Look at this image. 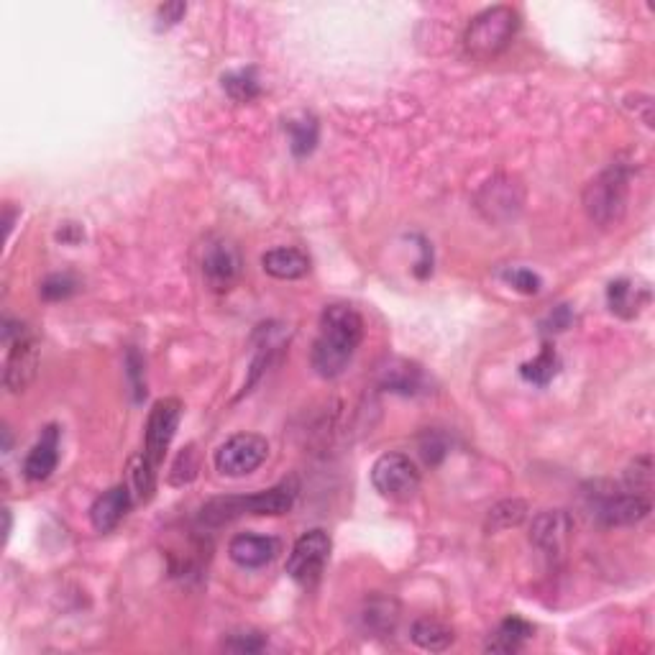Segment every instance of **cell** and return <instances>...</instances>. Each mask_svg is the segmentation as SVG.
<instances>
[{"label": "cell", "mask_w": 655, "mask_h": 655, "mask_svg": "<svg viewBox=\"0 0 655 655\" xmlns=\"http://www.w3.org/2000/svg\"><path fill=\"white\" fill-rule=\"evenodd\" d=\"M364 341V320L351 305H328L320 315V331L313 343V369L318 377L336 379L354 359Z\"/></svg>", "instance_id": "6da1fadb"}, {"label": "cell", "mask_w": 655, "mask_h": 655, "mask_svg": "<svg viewBox=\"0 0 655 655\" xmlns=\"http://www.w3.org/2000/svg\"><path fill=\"white\" fill-rule=\"evenodd\" d=\"M520 29V13L510 6H492L471 18L464 34V49L476 62L499 57L515 39Z\"/></svg>", "instance_id": "7a4b0ae2"}, {"label": "cell", "mask_w": 655, "mask_h": 655, "mask_svg": "<svg viewBox=\"0 0 655 655\" xmlns=\"http://www.w3.org/2000/svg\"><path fill=\"white\" fill-rule=\"evenodd\" d=\"M627 195H630V169L612 164L597 174L584 190V210L589 221L599 228H612L625 218Z\"/></svg>", "instance_id": "3957f363"}, {"label": "cell", "mask_w": 655, "mask_h": 655, "mask_svg": "<svg viewBox=\"0 0 655 655\" xmlns=\"http://www.w3.org/2000/svg\"><path fill=\"white\" fill-rule=\"evenodd\" d=\"M295 487L292 484H279V487L264 489V492L249 494V497H223L213 499L203 507V522L210 525H223L228 520H236L241 515L277 517L287 515L295 505Z\"/></svg>", "instance_id": "277c9868"}, {"label": "cell", "mask_w": 655, "mask_h": 655, "mask_svg": "<svg viewBox=\"0 0 655 655\" xmlns=\"http://www.w3.org/2000/svg\"><path fill=\"white\" fill-rule=\"evenodd\" d=\"M371 484L382 497L405 502L420 487V471L405 453H384L371 466Z\"/></svg>", "instance_id": "5b68a950"}, {"label": "cell", "mask_w": 655, "mask_h": 655, "mask_svg": "<svg viewBox=\"0 0 655 655\" xmlns=\"http://www.w3.org/2000/svg\"><path fill=\"white\" fill-rule=\"evenodd\" d=\"M269 456L267 438L256 433H236L215 451V469L223 476H249Z\"/></svg>", "instance_id": "8992f818"}, {"label": "cell", "mask_w": 655, "mask_h": 655, "mask_svg": "<svg viewBox=\"0 0 655 655\" xmlns=\"http://www.w3.org/2000/svg\"><path fill=\"white\" fill-rule=\"evenodd\" d=\"M592 492V510L597 520L609 528H620V525H635V522L645 520L650 512V499L645 494L630 492V489H599Z\"/></svg>", "instance_id": "52a82bcc"}, {"label": "cell", "mask_w": 655, "mask_h": 655, "mask_svg": "<svg viewBox=\"0 0 655 655\" xmlns=\"http://www.w3.org/2000/svg\"><path fill=\"white\" fill-rule=\"evenodd\" d=\"M331 558V538L325 530H310L300 535L287 558V574L302 586H313Z\"/></svg>", "instance_id": "ba28073f"}, {"label": "cell", "mask_w": 655, "mask_h": 655, "mask_svg": "<svg viewBox=\"0 0 655 655\" xmlns=\"http://www.w3.org/2000/svg\"><path fill=\"white\" fill-rule=\"evenodd\" d=\"M182 418V402L177 397H164V400L154 402L149 410V420H146V441H144V456L151 464L157 466L167 456L172 438L180 428Z\"/></svg>", "instance_id": "9c48e42d"}, {"label": "cell", "mask_w": 655, "mask_h": 655, "mask_svg": "<svg viewBox=\"0 0 655 655\" xmlns=\"http://www.w3.org/2000/svg\"><path fill=\"white\" fill-rule=\"evenodd\" d=\"M200 269H203V279L210 290L226 292L241 277V254L228 238H208L203 246V256H200Z\"/></svg>", "instance_id": "30bf717a"}, {"label": "cell", "mask_w": 655, "mask_h": 655, "mask_svg": "<svg viewBox=\"0 0 655 655\" xmlns=\"http://www.w3.org/2000/svg\"><path fill=\"white\" fill-rule=\"evenodd\" d=\"M522 203H525V192H522L520 182L512 177H494L482 187L479 198H476V208L482 210L484 218L492 223L515 218Z\"/></svg>", "instance_id": "8fae6325"}, {"label": "cell", "mask_w": 655, "mask_h": 655, "mask_svg": "<svg viewBox=\"0 0 655 655\" xmlns=\"http://www.w3.org/2000/svg\"><path fill=\"white\" fill-rule=\"evenodd\" d=\"M36 369H39V341H36L34 333L26 331L24 336L11 343V351H8L6 371H3L6 389L24 392L34 382Z\"/></svg>", "instance_id": "7c38bea8"}, {"label": "cell", "mask_w": 655, "mask_h": 655, "mask_svg": "<svg viewBox=\"0 0 655 655\" xmlns=\"http://www.w3.org/2000/svg\"><path fill=\"white\" fill-rule=\"evenodd\" d=\"M571 530H574V520L566 510H545L533 520V530H530V540L538 551L545 556H561L569 545Z\"/></svg>", "instance_id": "4fadbf2b"}, {"label": "cell", "mask_w": 655, "mask_h": 655, "mask_svg": "<svg viewBox=\"0 0 655 655\" xmlns=\"http://www.w3.org/2000/svg\"><path fill=\"white\" fill-rule=\"evenodd\" d=\"M279 540L272 535H256V533H241L228 545V556L233 563H238L241 569H261L277 558Z\"/></svg>", "instance_id": "5bb4252c"}, {"label": "cell", "mask_w": 655, "mask_h": 655, "mask_svg": "<svg viewBox=\"0 0 655 655\" xmlns=\"http://www.w3.org/2000/svg\"><path fill=\"white\" fill-rule=\"evenodd\" d=\"M128 510H131V489L126 484H118L95 499L90 507V522L98 533H111L121 525Z\"/></svg>", "instance_id": "9a60e30c"}, {"label": "cell", "mask_w": 655, "mask_h": 655, "mask_svg": "<svg viewBox=\"0 0 655 655\" xmlns=\"http://www.w3.org/2000/svg\"><path fill=\"white\" fill-rule=\"evenodd\" d=\"M59 464V430L49 425L24 461V474L29 482H47Z\"/></svg>", "instance_id": "2e32d148"}, {"label": "cell", "mask_w": 655, "mask_h": 655, "mask_svg": "<svg viewBox=\"0 0 655 655\" xmlns=\"http://www.w3.org/2000/svg\"><path fill=\"white\" fill-rule=\"evenodd\" d=\"M261 267L274 279H300L310 272V259L300 249L282 246V249H272L261 256Z\"/></svg>", "instance_id": "e0dca14e"}, {"label": "cell", "mask_w": 655, "mask_h": 655, "mask_svg": "<svg viewBox=\"0 0 655 655\" xmlns=\"http://www.w3.org/2000/svg\"><path fill=\"white\" fill-rule=\"evenodd\" d=\"M607 302L612 313L630 320L635 318V315H640V310L645 308V302H648V290L635 285V282H630V279H617V282L609 285Z\"/></svg>", "instance_id": "ac0fdd59"}, {"label": "cell", "mask_w": 655, "mask_h": 655, "mask_svg": "<svg viewBox=\"0 0 655 655\" xmlns=\"http://www.w3.org/2000/svg\"><path fill=\"white\" fill-rule=\"evenodd\" d=\"M412 643L420 645L423 650H430V653H441V650L451 648L453 645V630L446 627L443 622L430 620V617H423L412 625L410 630Z\"/></svg>", "instance_id": "d6986e66"}, {"label": "cell", "mask_w": 655, "mask_h": 655, "mask_svg": "<svg viewBox=\"0 0 655 655\" xmlns=\"http://www.w3.org/2000/svg\"><path fill=\"white\" fill-rule=\"evenodd\" d=\"M530 635H533V627H530L528 622L520 620V617H507V620L497 627L492 638H489L487 650H492V653H515Z\"/></svg>", "instance_id": "ffe728a7"}, {"label": "cell", "mask_w": 655, "mask_h": 655, "mask_svg": "<svg viewBox=\"0 0 655 655\" xmlns=\"http://www.w3.org/2000/svg\"><path fill=\"white\" fill-rule=\"evenodd\" d=\"M528 515V505L522 499H505L489 510L487 517V530L489 533H499V530H510L517 528L522 520Z\"/></svg>", "instance_id": "44dd1931"}, {"label": "cell", "mask_w": 655, "mask_h": 655, "mask_svg": "<svg viewBox=\"0 0 655 655\" xmlns=\"http://www.w3.org/2000/svg\"><path fill=\"white\" fill-rule=\"evenodd\" d=\"M364 622L374 632H392L397 625V604L395 599L374 597L366 602Z\"/></svg>", "instance_id": "7402d4cb"}, {"label": "cell", "mask_w": 655, "mask_h": 655, "mask_svg": "<svg viewBox=\"0 0 655 655\" xmlns=\"http://www.w3.org/2000/svg\"><path fill=\"white\" fill-rule=\"evenodd\" d=\"M558 354L553 351L551 346H543V351H540L538 356H535L533 361H528V364H522L520 374L522 379H528L530 384H538V387H545V384L551 382L553 377L558 374Z\"/></svg>", "instance_id": "603a6c76"}, {"label": "cell", "mask_w": 655, "mask_h": 655, "mask_svg": "<svg viewBox=\"0 0 655 655\" xmlns=\"http://www.w3.org/2000/svg\"><path fill=\"white\" fill-rule=\"evenodd\" d=\"M223 90H226L228 98L236 100V103H251V100L259 98L261 93L254 70L228 72V75L223 77Z\"/></svg>", "instance_id": "cb8c5ba5"}, {"label": "cell", "mask_w": 655, "mask_h": 655, "mask_svg": "<svg viewBox=\"0 0 655 655\" xmlns=\"http://www.w3.org/2000/svg\"><path fill=\"white\" fill-rule=\"evenodd\" d=\"M131 484H134V492L141 502H149V499L154 497V489H157V466L144 456V451L131 458Z\"/></svg>", "instance_id": "d4e9b609"}, {"label": "cell", "mask_w": 655, "mask_h": 655, "mask_svg": "<svg viewBox=\"0 0 655 655\" xmlns=\"http://www.w3.org/2000/svg\"><path fill=\"white\" fill-rule=\"evenodd\" d=\"M420 382H423V374H420V369L405 364V361H400V364H392L384 369V387H389L392 392L415 395L420 387Z\"/></svg>", "instance_id": "484cf974"}, {"label": "cell", "mask_w": 655, "mask_h": 655, "mask_svg": "<svg viewBox=\"0 0 655 655\" xmlns=\"http://www.w3.org/2000/svg\"><path fill=\"white\" fill-rule=\"evenodd\" d=\"M287 128H290L292 154H295V157H308V154H313L315 144H318V123H315V118L302 116L297 118V121L287 123Z\"/></svg>", "instance_id": "4316f807"}, {"label": "cell", "mask_w": 655, "mask_h": 655, "mask_svg": "<svg viewBox=\"0 0 655 655\" xmlns=\"http://www.w3.org/2000/svg\"><path fill=\"white\" fill-rule=\"evenodd\" d=\"M77 292V279L72 274H52L41 282V297L49 302L67 300Z\"/></svg>", "instance_id": "83f0119b"}, {"label": "cell", "mask_w": 655, "mask_h": 655, "mask_svg": "<svg viewBox=\"0 0 655 655\" xmlns=\"http://www.w3.org/2000/svg\"><path fill=\"white\" fill-rule=\"evenodd\" d=\"M198 474V453H195V446H187L185 451L177 456L172 466V474H169V482L182 487V484H190Z\"/></svg>", "instance_id": "f1b7e54d"}, {"label": "cell", "mask_w": 655, "mask_h": 655, "mask_svg": "<svg viewBox=\"0 0 655 655\" xmlns=\"http://www.w3.org/2000/svg\"><path fill=\"white\" fill-rule=\"evenodd\" d=\"M502 277L507 279V285H512L517 292H522V295H538L540 287H543V279H540L538 274L530 272V269H525V267L507 269Z\"/></svg>", "instance_id": "f546056e"}, {"label": "cell", "mask_w": 655, "mask_h": 655, "mask_svg": "<svg viewBox=\"0 0 655 655\" xmlns=\"http://www.w3.org/2000/svg\"><path fill=\"white\" fill-rule=\"evenodd\" d=\"M264 645H267V640L261 638V632H238V635H231L226 650H233V653H259Z\"/></svg>", "instance_id": "4dcf8cb0"}, {"label": "cell", "mask_w": 655, "mask_h": 655, "mask_svg": "<svg viewBox=\"0 0 655 655\" xmlns=\"http://www.w3.org/2000/svg\"><path fill=\"white\" fill-rule=\"evenodd\" d=\"M185 11H187L185 3H164V6H159L157 29L162 31V29H169V26H174V24H180L182 16H185Z\"/></svg>", "instance_id": "1f68e13d"}, {"label": "cell", "mask_w": 655, "mask_h": 655, "mask_svg": "<svg viewBox=\"0 0 655 655\" xmlns=\"http://www.w3.org/2000/svg\"><path fill=\"white\" fill-rule=\"evenodd\" d=\"M126 366H128V377L134 379V392H136V400H141V397L146 395V389H144V379H141V374H144V361H141V356L136 354V351H128Z\"/></svg>", "instance_id": "d6a6232c"}, {"label": "cell", "mask_w": 655, "mask_h": 655, "mask_svg": "<svg viewBox=\"0 0 655 655\" xmlns=\"http://www.w3.org/2000/svg\"><path fill=\"white\" fill-rule=\"evenodd\" d=\"M420 448H423V456H425V461H428V464H438V461L446 456V443L438 441L433 433H428V438H425L423 446H420Z\"/></svg>", "instance_id": "836d02e7"}]
</instances>
